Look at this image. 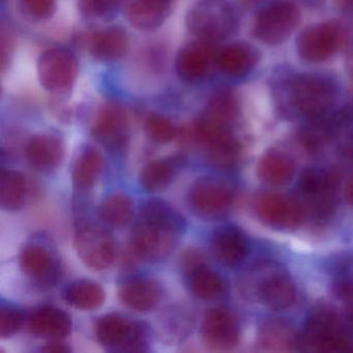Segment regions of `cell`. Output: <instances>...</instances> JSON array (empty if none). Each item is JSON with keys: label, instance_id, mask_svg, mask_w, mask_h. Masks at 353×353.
<instances>
[{"label": "cell", "instance_id": "1", "mask_svg": "<svg viewBox=\"0 0 353 353\" xmlns=\"http://www.w3.org/2000/svg\"><path fill=\"white\" fill-rule=\"evenodd\" d=\"M185 229V219L168 202L146 200L132 232L133 251L145 261H163L176 249Z\"/></svg>", "mask_w": 353, "mask_h": 353}, {"label": "cell", "instance_id": "2", "mask_svg": "<svg viewBox=\"0 0 353 353\" xmlns=\"http://www.w3.org/2000/svg\"><path fill=\"white\" fill-rule=\"evenodd\" d=\"M237 16L228 0H198L185 16V26L197 40L216 45L237 28Z\"/></svg>", "mask_w": 353, "mask_h": 353}, {"label": "cell", "instance_id": "3", "mask_svg": "<svg viewBox=\"0 0 353 353\" xmlns=\"http://www.w3.org/2000/svg\"><path fill=\"white\" fill-rule=\"evenodd\" d=\"M299 347L313 352H353V339L336 314L320 309L307 320Z\"/></svg>", "mask_w": 353, "mask_h": 353}, {"label": "cell", "instance_id": "4", "mask_svg": "<svg viewBox=\"0 0 353 353\" xmlns=\"http://www.w3.org/2000/svg\"><path fill=\"white\" fill-rule=\"evenodd\" d=\"M293 110L310 119L323 117L334 102V84L319 75L305 74L293 78L286 88Z\"/></svg>", "mask_w": 353, "mask_h": 353}, {"label": "cell", "instance_id": "5", "mask_svg": "<svg viewBox=\"0 0 353 353\" xmlns=\"http://www.w3.org/2000/svg\"><path fill=\"white\" fill-rule=\"evenodd\" d=\"M99 342L112 352H140L148 346L144 324L117 313L107 314L96 326Z\"/></svg>", "mask_w": 353, "mask_h": 353}, {"label": "cell", "instance_id": "6", "mask_svg": "<svg viewBox=\"0 0 353 353\" xmlns=\"http://www.w3.org/2000/svg\"><path fill=\"white\" fill-rule=\"evenodd\" d=\"M39 81L49 94L67 97L73 92L79 65L73 52L65 48L45 51L37 65Z\"/></svg>", "mask_w": 353, "mask_h": 353}, {"label": "cell", "instance_id": "7", "mask_svg": "<svg viewBox=\"0 0 353 353\" xmlns=\"http://www.w3.org/2000/svg\"><path fill=\"white\" fill-rule=\"evenodd\" d=\"M340 179L336 173L323 169H305L299 179V190L305 199L303 212L323 220L332 214Z\"/></svg>", "mask_w": 353, "mask_h": 353}, {"label": "cell", "instance_id": "8", "mask_svg": "<svg viewBox=\"0 0 353 353\" xmlns=\"http://www.w3.org/2000/svg\"><path fill=\"white\" fill-rule=\"evenodd\" d=\"M301 18L299 7L289 0L270 3L254 20V37L268 45L284 43L296 28Z\"/></svg>", "mask_w": 353, "mask_h": 353}, {"label": "cell", "instance_id": "9", "mask_svg": "<svg viewBox=\"0 0 353 353\" xmlns=\"http://www.w3.org/2000/svg\"><path fill=\"white\" fill-rule=\"evenodd\" d=\"M74 243L82 261L92 270H106L114 261L117 252L112 236L92 221L83 220L77 225Z\"/></svg>", "mask_w": 353, "mask_h": 353}, {"label": "cell", "instance_id": "10", "mask_svg": "<svg viewBox=\"0 0 353 353\" xmlns=\"http://www.w3.org/2000/svg\"><path fill=\"white\" fill-rule=\"evenodd\" d=\"M254 270L250 274L247 284L249 291L253 292L260 301L272 310H285L290 307L296 299L294 283L285 272L270 268Z\"/></svg>", "mask_w": 353, "mask_h": 353}, {"label": "cell", "instance_id": "11", "mask_svg": "<svg viewBox=\"0 0 353 353\" xmlns=\"http://www.w3.org/2000/svg\"><path fill=\"white\" fill-rule=\"evenodd\" d=\"M188 202L194 214L201 218H220L232 206L233 193L221 181L201 179L190 188Z\"/></svg>", "mask_w": 353, "mask_h": 353}, {"label": "cell", "instance_id": "12", "mask_svg": "<svg viewBox=\"0 0 353 353\" xmlns=\"http://www.w3.org/2000/svg\"><path fill=\"white\" fill-rule=\"evenodd\" d=\"M254 210L262 222L278 229L296 228L305 216L301 204L274 193L257 196L254 200Z\"/></svg>", "mask_w": 353, "mask_h": 353}, {"label": "cell", "instance_id": "13", "mask_svg": "<svg viewBox=\"0 0 353 353\" xmlns=\"http://www.w3.org/2000/svg\"><path fill=\"white\" fill-rule=\"evenodd\" d=\"M341 44L340 28L334 23H320L305 28L297 39V52L309 63L327 61Z\"/></svg>", "mask_w": 353, "mask_h": 353}, {"label": "cell", "instance_id": "14", "mask_svg": "<svg viewBox=\"0 0 353 353\" xmlns=\"http://www.w3.org/2000/svg\"><path fill=\"white\" fill-rule=\"evenodd\" d=\"M201 332L204 343L214 350H230L237 346L241 339L236 317L224 307H214L205 314Z\"/></svg>", "mask_w": 353, "mask_h": 353}, {"label": "cell", "instance_id": "15", "mask_svg": "<svg viewBox=\"0 0 353 353\" xmlns=\"http://www.w3.org/2000/svg\"><path fill=\"white\" fill-rule=\"evenodd\" d=\"M214 44L195 41L181 47L175 59V72L187 83H195L203 79L212 63L216 61Z\"/></svg>", "mask_w": 353, "mask_h": 353}, {"label": "cell", "instance_id": "16", "mask_svg": "<svg viewBox=\"0 0 353 353\" xmlns=\"http://www.w3.org/2000/svg\"><path fill=\"white\" fill-rule=\"evenodd\" d=\"M128 132L129 119L125 109L115 104L101 107L92 127L96 139L109 148H121L127 141Z\"/></svg>", "mask_w": 353, "mask_h": 353}, {"label": "cell", "instance_id": "17", "mask_svg": "<svg viewBox=\"0 0 353 353\" xmlns=\"http://www.w3.org/2000/svg\"><path fill=\"white\" fill-rule=\"evenodd\" d=\"M174 0H125L123 13L128 22L141 32L160 28L173 11Z\"/></svg>", "mask_w": 353, "mask_h": 353}, {"label": "cell", "instance_id": "18", "mask_svg": "<svg viewBox=\"0 0 353 353\" xmlns=\"http://www.w3.org/2000/svg\"><path fill=\"white\" fill-rule=\"evenodd\" d=\"M26 158L30 166L41 172H50L61 166L65 154V141L55 134L32 136L26 145Z\"/></svg>", "mask_w": 353, "mask_h": 353}, {"label": "cell", "instance_id": "19", "mask_svg": "<svg viewBox=\"0 0 353 353\" xmlns=\"http://www.w3.org/2000/svg\"><path fill=\"white\" fill-rule=\"evenodd\" d=\"M88 49L90 57L100 63L119 61L127 54L129 38L123 28L109 26L90 34Z\"/></svg>", "mask_w": 353, "mask_h": 353}, {"label": "cell", "instance_id": "20", "mask_svg": "<svg viewBox=\"0 0 353 353\" xmlns=\"http://www.w3.org/2000/svg\"><path fill=\"white\" fill-rule=\"evenodd\" d=\"M20 268L26 276L38 283L50 284L57 280V261L54 254L39 243L26 245L20 253Z\"/></svg>", "mask_w": 353, "mask_h": 353}, {"label": "cell", "instance_id": "21", "mask_svg": "<svg viewBox=\"0 0 353 353\" xmlns=\"http://www.w3.org/2000/svg\"><path fill=\"white\" fill-rule=\"evenodd\" d=\"M214 258L227 268L241 265L248 253V243L243 233L232 226L216 229L210 241Z\"/></svg>", "mask_w": 353, "mask_h": 353}, {"label": "cell", "instance_id": "22", "mask_svg": "<svg viewBox=\"0 0 353 353\" xmlns=\"http://www.w3.org/2000/svg\"><path fill=\"white\" fill-rule=\"evenodd\" d=\"M162 296V287L152 279H133L121 285L119 291L121 303L137 312L152 311Z\"/></svg>", "mask_w": 353, "mask_h": 353}, {"label": "cell", "instance_id": "23", "mask_svg": "<svg viewBox=\"0 0 353 353\" xmlns=\"http://www.w3.org/2000/svg\"><path fill=\"white\" fill-rule=\"evenodd\" d=\"M28 328L34 336L57 340L71 334L73 321L63 310L42 307L32 312L28 319Z\"/></svg>", "mask_w": 353, "mask_h": 353}, {"label": "cell", "instance_id": "24", "mask_svg": "<svg viewBox=\"0 0 353 353\" xmlns=\"http://www.w3.org/2000/svg\"><path fill=\"white\" fill-rule=\"evenodd\" d=\"M185 164V159L181 156L152 161L140 171V185L150 193L164 191L172 183Z\"/></svg>", "mask_w": 353, "mask_h": 353}, {"label": "cell", "instance_id": "25", "mask_svg": "<svg viewBox=\"0 0 353 353\" xmlns=\"http://www.w3.org/2000/svg\"><path fill=\"white\" fill-rule=\"evenodd\" d=\"M259 59V52L255 47L247 43H235L216 53V63L225 75L241 77L250 73Z\"/></svg>", "mask_w": 353, "mask_h": 353}, {"label": "cell", "instance_id": "26", "mask_svg": "<svg viewBox=\"0 0 353 353\" xmlns=\"http://www.w3.org/2000/svg\"><path fill=\"white\" fill-rule=\"evenodd\" d=\"M63 299L76 309L94 311L102 307L106 294L103 287L98 283L90 280H78L63 289Z\"/></svg>", "mask_w": 353, "mask_h": 353}, {"label": "cell", "instance_id": "27", "mask_svg": "<svg viewBox=\"0 0 353 353\" xmlns=\"http://www.w3.org/2000/svg\"><path fill=\"white\" fill-rule=\"evenodd\" d=\"M294 173V162L282 152H268L258 164V176L264 183L272 187L286 185L293 179Z\"/></svg>", "mask_w": 353, "mask_h": 353}, {"label": "cell", "instance_id": "28", "mask_svg": "<svg viewBox=\"0 0 353 353\" xmlns=\"http://www.w3.org/2000/svg\"><path fill=\"white\" fill-rule=\"evenodd\" d=\"M259 343L262 350L284 352L299 346V336L287 322L270 320L260 330Z\"/></svg>", "mask_w": 353, "mask_h": 353}, {"label": "cell", "instance_id": "29", "mask_svg": "<svg viewBox=\"0 0 353 353\" xmlns=\"http://www.w3.org/2000/svg\"><path fill=\"white\" fill-rule=\"evenodd\" d=\"M28 185L22 173L3 169L0 175V206L7 212L23 208L28 198Z\"/></svg>", "mask_w": 353, "mask_h": 353}, {"label": "cell", "instance_id": "30", "mask_svg": "<svg viewBox=\"0 0 353 353\" xmlns=\"http://www.w3.org/2000/svg\"><path fill=\"white\" fill-rule=\"evenodd\" d=\"M104 168V159L94 148H83L76 158L72 170L74 185L79 189L94 187Z\"/></svg>", "mask_w": 353, "mask_h": 353}, {"label": "cell", "instance_id": "31", "mask_svg": "<svg viewBox=\"0 0 353 353\" xmlns=\"http://www.w3.org/2000/svg\"><path fill=\"white\" fill-rule=\"evenodd\" d=\"M239 113L236 98L231 92H216L208 101L200 119L212 125L232 129Z\"/></svg>", "mask_w": 353, "mask_h": 353}, {"label": "cell", "instance_id": "32", "mask_svg": "<svg viewBox=\"0 0 353 353\" xmlns=\"http://www.w3.org/2000/svg\"><path fill=\"white\" fill-rule=\"evenodd\" d=\"M190 289L198 299L212 301L224 294L226 284L218 272L200 264L190 272Z\"/></svg>", "mask_w": 353, "mask_h": 353}, {"label": "cell", "instance_id": "33", "mask_svg": "<svg viewBox=\"0 0 353 353\" xmlns=\"http://www.w3.org/2000/svg\"><path fill=\"white\" fill-rule=\"evenodd\" d=\"M101 219L109 226L121 228L127 226L134 216V203L129 196L114 193L105 198L101 203Z\"/></svg>", "mask_w": 353, "mask_h": 353}, {"label": "cell", "instance_id": "34", "mask_svg": "<svg viewBox=\"0 0 353 353\" xmlns=\"http://www.w3.org/2000/svg\"><path fill=\"white\" fill-rule=\"evenodd\" d=\"M208 160L218 168H231L241 156V145L234 136L219 138L203 146Z\"/></svg>", "mask_w": 353, "mask_h": 353}, {"label": "cell", "instance_id": "35", "mask_svg": "<svg viewBox=\"0 0 353 353\" xmlns=\"http://www.w3.org/2000/svg\"><path fill=\"white\" fill-rule=\"evenodd\" d=\"M330 131L341 154L353 160V108L338 111L330 121Z\"/></svg>", "mask_w": 353, "mask_h": 353}, {"label": "cell", "instance_id": "36", "mask_svg": "<svg viewBox=\"0 0 353 353\" xmlns=\"http://www.w3.org/2000/svg\"><path fill=\"white\" fill-rule=\"evenodd\" d=\"M125 0H78L77 8L86 19L108 21L123 8Z\"/></svg>", "mask_w": 353, "mask_h": 353}, {"label": "cell", "instance_id": "37", "mask_svg": "<svg viewBox=\"0 0 353 353\" xmlns=\"http://www.w3.org/2000/svg\"><path fill=\"white\" fill-rule=\"evenodd\" d=\"M144 131L152 141L159 144L169 143L179 135V130L174 123L164 115L157 113L146 119Z\"/></svg>", "mask_w": 353, "mask_h": 353}, {"label": "cell", "instance_id": "38", "mask_svg": "<svg viewBox=\"0 0 353 353\" xmlns=\"http://www.w3.org/2000/svg\"><path fill=\"white\" fill-rule=\"evenodd\" d=\"M321 119V117H320ZM318 119H312L311 125L303 130L301 135V143L309 152H318L325 148L332 139L330 123L327 125L318 123Z\"/></svg>", "mask_w": 353, "mask_h": 353}, {"label": "cell", "instance_id": "39", "mask_svg": "<svg viewBox=\"0 0 353 353\" xmlns=\"http://www.w3.org/2000/svg\"><path fill=\"white\" fill-rule=\"evenodd\" d=\"M18 8L26 17L45 21L57 13V0H18Z\"/></svg>", "mask_w": 353, "mask_h": 353}, {"label": "cell", "instance_id": "40", "mask_svg": "<svg viewBox=\"0 0 353 353\" xmlns=\"http://www.w3.org/2000/svg\"><path fill=\"white\" fill-rule=\"evenodd\" d=\"M24 321L23 312L13 305L0 307V338L8 339L17 334Z\"/></svg>", "mask_w": 353, "mask_h": 353}, {"label": "cell", "instance_id": "41", "mask_svg": "<svg viewBox=\"0 0 353 353\" xmlns=\"http://www.w3.org/2000/svg\"><path fill=\"white\" fill-rule=\"evenodd\" d=\"M14 40L9 32H6L3 30L1 34V67L3 70L9 65V61H11L12 54L14 52Z\"/></svg>", "mask_w": 353, "mask_h": 353}, {"label": "cell", "instance_id": "42", "mask_svg": "<svg viewBox=\"0 0 353 353\" xmlns=\"http://www.w3.org/2000/svg\"><path fill=\"white\" fill-rule=\"evenodd\" d=\"M43 350L46 351V352H67V351H70V349L68 348L65 345L61 344L59 342H51L49 344L46 345Z\"/></svg>", "mask_w": 353, "mask_h": 353}, {"label": "cell", "instance_id": "43", "mask_svg": "<svg viewBox=\"0 0 353 353\" xmlns=\"http://www.w3.org/2000/svg\"><path fill=\"white\" fill-rule=\"evenodd\" d=\"M351 303L349 305V317H350L351 321H353V297H351Z\"/></svg>", "mask_w": 353, "mask_h": 353}, {"label": "cell", "instance_id": "44", "mask_svg": "<svg viewBox=\"0 0 353 353\" xmlns=\"http://www.w3.org/2000/svg\"><path fill=\"white\" fill-rule=\"evenodd\" d=\"M352 1H353V0H352Z\"/></svg>", "mask_w": 353, "mask_h": 353}]
</instances>
